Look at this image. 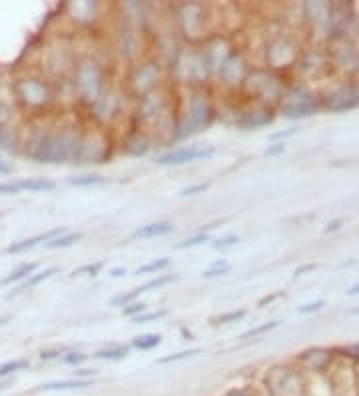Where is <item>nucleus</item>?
I'll return each mask as SVG.
<instances>
[{
    "label": "nucleus",
    "mask_w": 359,
    "mask_h": 396,
    "mask_svg": "<svg viewBox=\"0 0 359 396\" xmlns=\"http://www.w3.org/2000/svg\"><path fill=\"white\" fill-rule=\"evenodd\" d=\"M116 60L108 49V44L102 51L96 46L80 51L76 67H74L72 76H70L74 96H76V106L86 110L88 106H92L100 98L104 90L114 83V78H112V69H114L112 64Z\"/></svg>",
    "instance_id": "f257e3e1"
},
{
    "label": "nucleus",
    "mask_w": 359,
    "mask_h": 396,
    "mask_svg": "<svg viewBox=\"0 0 359 396\" xmlns=\"http://www.w3.org/2000/svg\"><path fill=\"white\" fill-rule=\"evenodd\" d=\"M10 94L24 121L58 112L54 83L36 64L24 67L10 78Z\"/></svg>",
    "instance_id": "f03ea898"
},
{
    "label": "nucleus",
    "mask_w": 359,
    "mask_h": 396,
    "mask_svg": "<svg viewBox=\"0 0 359 396\" xmlns=\"http://www.w3.org/2000/svg\"><path fill=\"white\" fill-rule=\"evenodd\" d=\"M184 92L186 94L180 96L178 121L172 135V144L186 142L208 130L218 121V98L214 94V88H190Z\"/></svg>",
    "instance_id": "7ed1b4c3"
},
{
    "label": "nucleus",
    "mask_w": 359,
    "mask_h": 396,
    "mask_svg": "<svg viewBox=\"0 0 359 396\" xmlns=\"http://www.w3.org/2000/svg\"><path fill=\"white\" fill-rule=\"evenodd\" d=\"M84 114L76 110H60L52 119L50 132L38 164H68L76 160L86 130Z\"/></svg>",
    "instance_id": "20e7f679"
},
{
    "label": "nucleus",
    "mask_w": 359,
    "mask_h": 396,
    "mask_svg": "<svg viewBox=\"0 0 359 396\" xmlns=\"http://www.w3.org/2000/svg\"><path fill=\"white\" fill-rule=\"evenodd\" d=\"M172 28L184 44H202L208 36L220 33L216 6L208 2H180L170 8Z\"/></svg>",
    "instance_id": "39448f33"
},
{
    "label": "nucleus",
    "mask_w": 359,
    "mask_h": 396,
    "mask_svg": "<svg viewBox=\"0 0 359 396\" xmlns=\"http://www.w3.org/2000/svg\"><path fill=\"white\" fill-rule=\"evenodd\" d=\"M132 104H134V101L128 96L122 83L114 80L100 94V98L96 103L86 108L84 119L98 128L118 135V130H124L130 124Z\"/></svg>",
    "instance_id": "423d86ee"
},
{
    "label": "nucleus",
    "mask_w": 359,
    "mask_h": 396,
    "mask_svg": "<svg viewBox=\"0 0 359 396\" xmlns=\"http://www.w3.org/2000/svg\"><path fill=\"white\" fill-rule=\"evenodd\" d=\"M78 54H80V49L72 36L52 35L40 46L36 67L42 70L50 80L70 78L72 70L76 67Z\"/></svg>",
    "instance_id": "0eeeda50"
},
{
    "label": "nucleus",
    "mask_w": 359,
    "mask_h": 396,
    "mask_svg": "<svg viewBox=\"0 0 359 396\" xmlns=\"http://www.w3.org/2000/svg\"><path fill=\"white\" fill-rule=\"evenodd\" d=\"M110 33H112V40L108 49L112 52L114 60L120 64H126V69L150 54V42H148L150 36L142 33L136 24H132L126 17L116 15Z\"/></svg>",
    "instance_id": "6e6552de"
},
{
    "label": "nucleus",
    "mask_w": 359,
    "mask_h": 396,
    "mask_svg": "<svg viewBox=\"0 0 359 396\" xmlns=\"http://www.w3.org/2000/svg\"><path fill=\"white\" fill-rule=\"evenodd\" d=\"M122 87L128 92V96L132 101H136L140 96L154 92L160 87H164L168 83V70L166 67L156 58L150 52L148 56H144L142 60H138L136 64L128 67L126 74L122 76Z\"/></svg>",
    "instance_id": "1a4fd4ad"
},
{
    "label": "nucleus",
    "mask_w": 359,
    "mask_h": 396,
    "mask_svg": "<svg viewBox=\"0 0 359 396\" xmlns=\"http://www.w3.org/2000/svg\"><path fill=\"white\" fill-rule=\"evenodd\" d=\"M284 90H286V85L282 83V76L275 70L266 69V67H252L239 88L238 96L246 103L266 104L275 108L282 101Z\"/></svg>",
    "instance_id": "9d476101"
},
{
    "label": "nucleus",
    "mask_w": 359,
    "mask_h": 396,
    "mask_svg": "<svg viewBox=\"0 0 359 396\" xmlns=\"http://www.w3.org/2000/svg\"><path fill=\"white\" fill-rule=\"evenodd\" d=\"M114 153H116V135L88 122L74 164H78V166H102L114 156Z\"/></svg>",
    "instance_id": "9b49d317"
},
{
    "label": "nucleus",
    "mask_w": 359,
    "mask_h": 396,
    "mask_svg": "<svg viewBox=\"0 0 359 396\" xmlns=\"http://www.w3.org/2000/svg\"><path fill=\"white\" fill-rule=\"evenodd\" d=\"M252 67L254 64L250 62L248 52L241 51V49H236L225 58V62L220 67V70L216 72L212 88H220L222 96H236Z\"/></svg>",
    "instance_id": "f8f14e48"
},
{
    "label": "nucleus",
    "mask_w": 359,
    "mask_h": 396,
    "mask_svg": "<svg viewBox=\"0 0 359 396\" xmlns=\"http://www.w3.org/2000/svg\"><path fill=\"white\" fill-rule=\"evenodd\" d=\"M277 110L286 119H308L320 110V101L306 85H295L284 90Z\"/></svg>",
    "instance_id": "ddd939ff"
},
{
    "label": "nucleus",
    "mask_w": 359,
    "mask_h": 396,
    "mask_svg": "<svg viewBox=\"0 0 359 396\" xmlns=\"http://www.w3.org/2000/svg\"><path fill=\"white\" fill-rule=\"evenodd\" d=\"M158 146L160 144H158V140L152 132L140 128L132 122L124 130H120V135H116V150H120L122 155L132 156V158H142V156L150 155Z\"/></svg>",
    "instance_id": "4468645a"
},
{
    "label": "nucleus",
    "mask_w": 359,
    "mask_h": 396,
    "mask_svg": "<svg viewBox=\"0 0 359 396\" xmlns=\"http://www.w3.org/2000/svg\"><path fill=\"white\" fill-rule=\"evenodd\" d=\"M266 390L270 396H304L306 382L302 379L300 370L290 366H274L266 375Z\"/></svg>",
    "instance_id": "2eb2a0df"
},
{
    "label": "nucleus",
    "mask_w": 359,
    "mask_h": 396,
    "mask_svg": "<svg viewBox=\"0 0 359 396\" xmlns=\"http://www.w3.org/2000/svg\"><path fill=\"white\" fill-rule=\"evenodd\" d=\"M214 155H216V146L212 144H186V146H176L156 155L154 162L160 166H182L196 160H208Z\"/></svg>",
    "instance_id": "dca6fc26"
},
{
    "label": "nucleus",
    "mask_w": 359,
    "mask_h": 396,
    "mask_svg": "<svg viewBox=\"0 0 359 396\" xmlns=\"http://www.w3.org/2000/svg\"><path fill=\"white\" fill-rule=\"evenodd\" d=\"M274 112L275 108H272V106L239 101V110L234 126H238L241 130H257V128H264V126H268V124L274 122Z\"/></svg>",
    "instance_id": "f3484780"
},
{
    "label": "nucleus",
    "mask_w": 359,
    "mask_h": 396,
    "mask_svg": "<svg viewBox=\"0 0 359 396\" xmlns=\"http://www.w3.org/2000/svg\"><path fill=\"white\" fill-rule=\"evenodd\" d=\"M293 58H295V46L291 44L290 38L277 35L266 42V49H264L266 69L277 72L279 69H286V64H290Z\"/></svg>",
    "instance_id": "a211bd4d"
},
{
    "label": "nucleus",
    "mask_w": 359,
    "mask_h": 396,
    "mask_svg": "<svg viewBox=\"0 0 359 396\" xmlns=\"http://www.w3.org/2000/svg\"><path fill=\"white\" fill-rule=\"evenodd\" d=\"M359 106V87L353 83H345L325 96V108L331 112H345Z\"/></svg>",
    "instance_id": "6ab92c4d"
},
{
    "label": "nucleus",
    "mask_w": 359,
    "mask_h": 396,
    "mask_svg": "<svg viewBox=\"0 0 359 396\" xmlns=\"http://www.w3.org/2000/svg\"><path fill=\"white\" fill-rule=\"evenodd\" d=\"M102 12V6L98 2H68L66 4V17L74 26L90 28L98 20Z\"/></svg>",
    "instance_id": "aec40b11"
},
{
    "label": "nucleus",
    "mask_w": 359,
    "mask_h": 396,
    "mask_svg": "<svg viewBox=\"0 0 359 396\" xmlns=\"http://www.w3.org/2000/svg\"><path fill=\"white\" fill-rule=\"evenodd\" d=\"M0 150L6 155H22V126L0 124Z\"/></svg>",
    "instance_id": "412c9836"
},
{
    "label": "nucleus",
    "mask_w": 359,
    "mask_h": 396,
    "mask_svg": "<svg viewBox=\"0 0 359 396\" xmlns=\"http://www.w3.org/2000/svg\"><path fill=\"white\" fill-rule=\"evenodd\" d=\"M62 232H66V228H64V226L54 228V230H48V232H44V234H36V236H30V239H24V241L12 242V244L6 248V252H8V255H22V252H26V250H33V248L38 246L40 242L44 244V242L56 239V236H58V234H62Z\"/></svg>",
    "instance_id": "4be33fe9"
},
{
    "label": "nucleus",
    "mask_w": 359,
    "mask_h": 396,
    "mask_svg": "<svg viewBox=\"0 0 359 396\" xmlns=\"http://www.w3.org/2000/svg\"><path fill=\"white\" fill-rule=\"evenodd\" d=\"M174 232V223L170 221H158V223H150L140 226L136 232H134V239L140 241H150V239H160V236H166Z\"/></svg>",
    "instance_id": "5701e85b"
},
{
    "label": "nucleus",
    "mask_w": 359,
    "mask_h": 396,
    "mask_svg": "<svg viewBox=\"0 0 359 396\" xmlns=\"http://www.w3.org/2000/svg\"><path fill=\"white\" fill-rule=\"evenodd\" d=\"M94 384V380H80V379H70V380H56V382H46L36 386L33 393H66V390H78V388H86Z\"/></svg>",
    "instance_id": "b1692460"
},
{
    "label": "nucleus",
    "mask_w": 359,
    "mask_h": 396,
    "mask_svg": "<svg viewBox=\"0 0 359 396\" xmlns=\"http://www.w3.org/2000/svg\"><path fill=\"white\" fill-rule=\"evenodd\" d=\"M128 354H130V346L108 345V346H104V348H100V350H96L92 356H94V359H98V361L118 362V361H124Z\"/></svg>",
    "instance_id": "393cba45"
},
{
    "label": "nucleus",
    "mask_w": 359,
    "mask_h": 396,
    "mask_svg": "<svg viewBox=\"0 0 359 396\" xmlns=\"http://www.w3.org/2000/svg\"><path fill=\"white\" fill-rule=\"evenodd\" d=\"M20 190H28V192H50L56 189V182L44 176H36V178H24V180H17Z\"/></svg>",
    "instance_id": "a878e982"
},
{
    "label": "nucleus",
    "mask_w": 359,
    "mask_h": 396,
    "mask_svg": "<svg viewBox=\"0 0 359 396\" xmlns=\"http://www.w3.org/2000/svg\"><path fill=\"white\" fill-rule=\"evenodd\" d=\"M36 262H24V264H18L17 268L10 273V275H6L2 278V284L4 286H8V284H15V282H22V280H26L28 276L35 275L36 270Z\"/></svg>",
    "instance_id": "bb28decb"
},
{
    "label": "nucleus",
    "mask_w": 359,
    "mask_h": 396,
    "mask_svg": "<svg viewBox=\"0 0 359 396\" xmlns=\"http://www.w3.org/2000/svg\"><path fill=\"white\" fill-rule=\"evenodd\" d=\"M82 232H62V234H58L56 239H52V241L44 242V248H48V250H58V248H70L72 244H76L78 241H82Z\"/></svg>",
    "instance_id": "cd10ccee"
},
{
    "label": "nucleus",
    "mask_w": 359,
    "mask_h": 396,
    "mask_svg": "<svg viewBox=\"0 0 359 396\" xmlns=\"http://www.w3.org/2000/svg\"><path fill=\"white\" fill-rule=\"evenodd\" d=\"M162 345V334H156V332H146V334H140V336H134L130 346L136 348V350H142V352H148V350H154L158 346Z\"/></svg>",
    "instance_id": "c85d7f7f"
},
{
    "label": "nucleus",
    "mask_w": 359,
    "mask_h": 396,
    "mask_svg": "<svg viewBox=\"0 0 359 396\" xmlns=\"http://www.w3.org/2000/svg\"><path fill=\"white\" fill-rule=\"evenodd\" d=\"M28 368H30L28 359H12V361L0 364V380L12 379L15 375L22 372V370H28Z\"/></svg>",
    "instance_id": "c756f323"
},
{
    "label": "nucleus",
    "mask_w": 359,
    "mask_h": 396,
    "mask_svg": "<svg viewBox=\"0 0 359 396\" xmlns=\"http://www.w3.org/2000/svg\"><path fill=\"white\" fill-rule=\"evenodd\" d=\"M108 178L102 176V174H78V176H72L70 178V184L72 187H78V189H90V187H100V184H106Z\"/></svg>",
    "instance_id": "7c9ffc66"
},
{
    "label": "nucleus",
    "mask_w": 359,
    "mask_h": 396,
    "mask_svg": "<svg viewBox=\"0 0 359 396\" xmlns=\"http://www.w3.org/2000/svg\"><path fill=\"white\" fill-rule=\"evenodd\" d=\"M178 280H180L178 275H156L152 280H148L146 284H142L138 289H140V293H150V291H158V289H164L168 284H174Z\"/></svg>",
    "instance_id": "2f4dec72"
},
{
    "label": "nucleus",
    "mask_w": 359,
    "mask_h": 396,
    "mask_svg": "<svg viewBox=\"0 0 359 396\" xmlns=\"http://www.w3.org/2000/svg\"><path fill=\"white\" fill-rule=\"evenodd\" d=\"M170 266V259L168 257H164V259H156V260H150V262H146L144 266H140L136 270V276H142V275H160L162 270H166Z\"/></svg>",
    "instance_id": "473e14b6"
},
{
    "label": "nucleus",
    "mask_w": 359,
    "mask_h": 396,
    "mask_svg": "<svg viewBox=\"0 0 359 396\" xmlns=\"http://www.w3.org/2000/svg\"><path fill=\"white\" fill-rule=\"evenodd\" d=\"M232 270V266H230V262L225 259H218L214 260L208 268H205L204 273H202V278H218V276H225L228 273Z\"/></svg>",
    "instance_id": "72a5a7b5"
},
{
    "label": "nucleus",
    "mask_w": 359,
    "mask_h": 396,
    "mask_svg": "<svg viewBox=\"0 0 359 396\" xmlns=\"http://www.w3.org/2000/svg\"><path fill=\"white\" fill-rule=\"evenodd\" d=\"M279 327V320H270V322H264V325H259V327H254L250 328V330H246L241 336H239V341H250V338H256V336H261V334H266V332H270V330H274V328Z\"/></svg>",
    "instance_id": "f704fd0d"
},
{
    "label": "nucleus",
    "mask_w": 359,
    "mask_h": 396,
    "mask_svg": "<svg viewBox=\"0 0 359 396\" xmlns=\"http://www.w3.org/2000/svg\"><path fill=\"white\" fill-rule=\"evenodd\" d=\"M204 242H212V236H210V232H196L194 236H190L186 241L178 242L176 244V250H186V248H194V246H200V244H204Z\"/></svg>",
    "instance_id": "c9c22d12"
},
{
    "label": "nucleus",
    "mask_w": 359,
    "mask_h": 396,
    "mask_svg": "<svg viewBox=\"0 0 359 396\" xmlns=\"http://www.w3.org/2000/svg\"><path fill=\"white\" fill-rule=\"evenodd\" d=\"M243 316H246V310L243 309L228 310V312H223V314H220V316H216V318H214V325H220V327L234 325V322H239Z\"/></svg>",
    "instance_id": "e433bc0d"
},
{
    "label": "nucleus",
    "mask_w": 359,
    "mask_h": 396,
    "mask_svg": "<svg viewBox=\"0 0 359 396\" xmlns=\"http://www.w3.org/2000/svg\"><path fill=\"white\" fill-rule=\"evenodd\" d=\"M88 361V354L86 352H82V350H66L64 354H62V359H60V362L62 364H66V366H80V364H84V362Z\"/></svg>",
    "instance_id": "4c0bfd02"
},
{
    "label": "nucleus",
    "mask_w": 359,
    "mask_h": 396,
    "mask_svg": "<svg viewBox=\"0 0 359 396\" xmlns=\"http://www.w3.org/2000/svg\"><path fill=\"white\" fill-rule=\"evenodd\" d=\"M104 268V262L100 260V262H92V264H82V266H78V268H74L72 270V275H70V278H76V276H98L100 273H102Z\"/></svg>",
    "instance_id": "58836bf2"
},
{
    "label": "nucleus",
    "mask_w": 359,
    "mask_h": 396,
    "mask_svg": "<svg viewBox=\"0 0 359 396\" xmlns=\"http://www.w3.org/2000/svg\"><path fill=\"white\" fill-rule=\"evenodd\" d=\"M202 350L200 348H192V350H180V352H176V354H168V356H162V359H158V364H170V362H178V361H184V359H192V356H198Z\"/></svg>",
    "instance_id": "ea45409f"
},
{
    "label": "nucleus",
    "mask_w": 359,
    "mask_h": 396,
    "mask_svg": "<svg viewBox=\"0 0 359 396\" xmlns=\"http://www.w3.org/2000/svg\"><path fill=\"white\" fill-rule=\"evenodd\" d=\"M140 289H132V291H128V293H120L116 294L110 302H112V307H126V304H130V302H134L138 300V296H140Z\"/></svg>",
    "instance_id": "a19ab883"
},
{
    "label": "nucleus",
    "mask_w": 359,
    "mask_h": 396,
    "mask_svg": "<svg viewBox=\"0 0 359 396\" xmlns=\"http://www.w3.org/2000/svg\"><path fill=\"white\" fill-rule=\"evenodd\" d=\"M164 316H168V310H154V312H144V314H140L136 318H132L136 325H148V322H156V320H162Z\"/></svg>",
    "instance_id": "79ce46f5"
},
{
    "label": "nucleus",
    "mask_w": 359,
    "mask_h": 396,
    "mask_svg": "<svg viewBox=\"0 0 359 396\" xmlns=\"http://www.w3.org/2000/svg\"><path fill=\"white\" fill-rule=\"evenodd\" d=\"M146 310H148V304H146V302L134 300V302H130V304H126V307L122 309V314L128 316V318H136L140 314H144Z\"/></svg>",
    "instance_id": "37998d69"
},
{
    "label": "nucleus",
    "mask_w": 359,
    "mask_h": 396,
    "mask_svg": "<svg viewBox=\"0 0 359 396\" xmlns=\"http://www.w3.org/2000/svg\"><path fill=\"white\" fill-rule=\"evenodd\" d=\"M238 242H239L238 234H228V236L216 239V241L212 242V248H214V250H228V248L236 246Z\"/></svg>",
    "instance_id": "c03bdc74"
},
{
    "label": "nucleus",
    "mask_w": 359,
    "mask_h": 396,
    "mask_svg": "<svg viewBox=\"0 0 359 396\" xmlns=\"http://www.w3.org/2000/svg\"><path fill=\"white\" fill-rule=\"evenodd\" d=\"M66 352V348H46V350H40V354H38V359L40 361H60L62 359V354Z\"/></svg>",
    "instance_id": "a18cd8bd"
},
{
    "label": "nucleus",
    "mask_w": 359,
    "mask_h": 396,
    "mask_svg": "<svg viewBox=\"0 0 359 396\" xmlns=\"http://www.w3.org/2000/svg\"><path fill=\"white\" fill-rule=\"evenodd\" d=\"M210 182H196V184H192V187H186V189L182 190V196H196V194H204L205 190H210Z\"/></svg>",
    "instance_id": "49530a36"
},
{
    "label": "nucleus",
    "mask_w": 359,
    "mask_h": 396,
    "mask_svg": "<svg viewBox=\"0 0 359 396\" xmlns=\"http://www.w3.org/2000/svg\"><path fill=\"white\" fill-rule=\"evenodd\" d=\"M222 396H257L252 388H248V386H234V388H230V390H225Z\"/></svg>",
    "instance_id": "de8ad7c7"
},
{
    "label": "nucleus",
    "mask_w": 359,
    "mask_h": 396,
    "mask_svg": "<svg viewBox=\"0 0 359 396\" xmlns=\"http://www.w3.org/2000/svg\"><path fill=\"white\" fill-rule=\"evenodd\" d=\"M325 307V300H315V302H309V304H304V307H297V312L302 314H311V312H317Z\"/></svg>",
    "instance_id": "09e8293b"
},
{
    "label": "nucleus",
    "mask_w": 359,
    "mask_h": 396,
    "mask_svg": "<svg viewBox=\"0 0 359 396\" xmlns=\"http://www.w3.org/2000/svg\"><path fill=\"white\" fill-rule=\"evenodd\" d=\"M284 153H286V144H284V142H275V144H270V146L264 150V156L272 158V156L284 155Z\"/></svg>",
    "instance_id": "8fccbe9b"
},
{
    "label": "nucleus",
    "mask_w": 359,
    "mask_h": 396,
    "mask_svg": "<svg viewBox=\"0 0 359 396\" xmlns=\"http://www.w3.org/2000/svg\"><path fill=\"white\" fill-rule=\"evenodd\" d=\"M94 377H96V368H78V370H74V379L92 380Z\"/></svg>",
    "instance_id": "3c124183"
},
{
    "label": "nucleus",
    "mask_w": 359,
    "mask_h": 396,
    "mask_svg": "<svg viewBox=\"0 0 359 396\" xmlns=\"http://www.w3.org/2000/svg\"><path fill=\"white\" fill-rule=\"evenodd\" d=\"M22 192L18 182H0V194H18Z\"/></svg>",
    "instance_id": "603ef678"
},
{
    "label": "nucleus",
    "mask_w": 359,
    "mask_h": 396,
    "mask_svg": "<svg viewBox=\"0 0 359 396\" xmlns=\"http://www.w3.org/2000/svg\"><path fill=\"white\" fill-rule=\"evenodd\" d=\"M343 221L342 218H338V221H333V223H329L325 226V234H329V232H335V230H340L342 228Z\"/></svg>",
    "instance_id": "864d4df0"
},
{
    "label": "nucleus",
    "mask_w": 359,
    "mask_h": 396,
    "mask_svg": "<svg viewBox=\"0 0 359 396\" xmlns=\"http://www.w3.org/2000/svg\"><path fill=\"white\" fill-rule=\"evenodd\" d=\"M282 296V293H275V294H270V296H264L259 302H257V307L261 309V307H266V304H270V302H274L275 298H279Z\"/></svg>",
    "instance_id": "5fc2aeb1"
},
{
    "label": "nucleus",
    "mask_w": 359,
    "mask_h": 396,
    "mask_svg": "<svg viewBox=\"0 0 359 396\" xmlns=\"http://www.w3.org/2000/svg\"><path fill=\"white\" fill-rule=\"evenodd\" d=\"M8 92H10V85H8V83H6V78L0 74V98H2L4 94H8Z\"/></svg>",
    "instance_id": "6e6d98bb"
},
{
    "label": "nucleus",
    "mask_w": 359,
    "mask_h": 396,
    "mask_svg": "<svg viewBox=\"0 0 359 396\" xmlns=\"http://www.w3.org/2000/svg\"><path fill=\"white\" fill-rule=\"evenodd\" d=\"M126 275H128V270H126L124 266H116V268H112V270H110V276H112V278H122V276H126Z\"/></svg>",
    "instance_id": "4d7b16f0"
},
{
    "label": "nucleus",
    "mask_w": 359,
    "mask_h": 396,
    "mask_svg": "<svg viewBox=\"0 0 359 396\" xmlns=\"http://www.w3.org/2000/svg\"><path fill=\"white\" fill-rule=\"evenodd\" d=\"M317 268V264H304V266H300L297 270H295V275H306V273H311V270H315Z\"/></svg>",
    "instance_id": "13d9d810"
},
{
    "label": "nucleus",
    "mask_w": 359,
    "mask_h": 396,
    "mask_svg": "<svg viewBox=\"0 0 359 396\" xmlns=\"http://www.w3.org/2000/svg\"><path fill=\"white\" fill-rule=\"evenodd\" d=\"M295 130H297V128H288V130H286V132H277V135H274V140H279V138H288V137H293V135H295Z\"/></svg>",
    "instance_id": "bf43d9fd"
},
{
    "label": "nucleus",
    "mask_w": 359,
    "mask_h": 396,
    "mask_svg": "<svg viewBox=\"0 0 359 396\" xmlns=\"http://www.w3.org/2000/svg\"><path fill=\"white\" fill-rule=\"evenodd\" d=\"M0 174H12V166L2 158H0Z\"/></svg>",
    "instance_id": "052dcab7"
},
{
    "label": "nucleus",
    "mask_w": 359,
    "mask_h": 396,
    "mask_svg": "<svg viewBox=\"0 0 359 396\" xmlns=\"http://www.w3.org/2000/svg\"><path fill=\"white\" fill-rule=\"evenodd\" d=\"M12 382V379H4V380H0V393L4 390V388H8V384Z\"/></svg>",
    "instance_id": "680f3d73"
},
{
    "label": "nucleus",
    "mask_w": 359,
    "mask_h": 396,
    "mask_svg": "<svg viewBox=\"0 0 359 396\" xmlns=\"http://www.w3.org/2000/svg\"><path fill=\"white\" fill-rule=\"evenodd\" d=\"M356 294H359V284H356V286H351V289L347 291V296H356Z\"/></svg>",
    "instance_id": "e2e57ef3"
},
{
    "label": "nucleus",
    "mask_w": 359,
    "mask_h": 396,
    "mask_svg": "<svg viewBox=\"0 0 359 396\" xmlns=\"http://www.w3.org/2000/svg\"><path fill=\"white\" fill-rule=\"evenodd\" d=\"M182 334L186 336V341H194V334L190 330H186V328H182Z\"/></svg>",
    "instance_id": "0e129e2a"
},
{
    "label": "nucleus",
    "mask_w": 359,
    "mask_h": 396,
    "mask_svg": "<svg viewBox=\"0 0 359 396\" xmlns=\"http://www.w3.org/2000/svg\"><path fill=\"white\" fill-rule=\"evenodd\" d=\"M10 320V316H0V327H4Z\"/></svg>",
    "instance_id": "69168bd1"
}]
</instances>
